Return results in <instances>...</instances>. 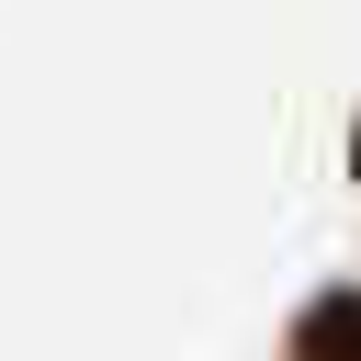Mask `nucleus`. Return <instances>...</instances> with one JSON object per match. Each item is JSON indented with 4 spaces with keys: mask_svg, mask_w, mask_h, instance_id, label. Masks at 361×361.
I'll list each match as a JSON object with an SVG mask.
<instances>
[{
    "mask_svg": "<svg viewBox=\"0 0 361 361\" xmlns=\"http://www.w3.org/2000/svg\"><path fill=\"white\" fill-rule=\"evenodd\" d=\"M350 180H361V124H350Z\"/></svg>",
    "mask_w": 361,
    "mask_h": 361,
    "instance_id": "nucleus-2",
    "label": "nucleus"
},
{
    "mask_svg": "<svg viewBox=\"0 0 361 361\" xmlns=\"http://www.w3.org/2000/svg\"><path fill=\"white\" fill-rule=\"evenodd\" d=\"M293 361H361V293H316L293 316Z\"/></svg>",
    "mask_w": 361,
    "mask_h": 361,
    "instance_id": "nucleus-1",
    "label": "nucleus"
}]
</instances>
